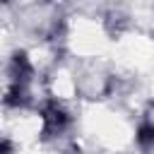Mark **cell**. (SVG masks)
<instances>
[{"mask_svg": "<svg viewBox=\"0 0 154 154\" xmlns=\"http://www.w3.org/2000/svg\"><path fill=\"white\" fill-rule=\"evenodd\" d=\"M41 120H43V137L46 140L58 135V132H63L70 125V116H67V111L58 101H48L41 108Z\"/></svg>", "mask_w": 154, "mask_h": 154, "instance_id": "cell-1", "label": "cell"}, {"mask_svg": "<svg viewBox=\"0 0 154 154\" xmlns=\"http://www.w3.org/2000/svg\"><path fill=\"white\" fill-rule=\"evenodd\" d=\"M10 75H12V82H22V84H26L29 77L34 75V67H31L24 51H17L10 58Z\"/></svg>", "mask_w": 154, "mask_h": 154, "instance_id": "cell-2", "label": "cell"}, {"mask_svg": "<svg viewBox=\"0 0 154 154\" xmlns=\"http://www.w3.org/2000/svg\"><path fill=\"white\" fill-rule=\"evenodd\" d=\"M29 101V91H26V84L22 82H12L5 91V103L7 106H24Z\"/></svg>", "mask_w": 154, "mask_h": 154, "instance_id": "cell-3", "label": "cell"}, {"mask_svg": "<svg viewBox=\"0 0 154 154\" xmlns=\"http://www.w3.org/2000/svg\"><path fill=\"white\" fill-rule=\"evenodd\" d=\"M135 140H137V144H140L144 152L154 149V123H152V120H144V123L137 128Z\"/></svg>", "mask_w": 154, "mask_h": 154, "instance_id": "cell-4", "label": "cell"}, {"mask_svg": "<svg viewBox=\"0 0 154 154\" xmlns=\"http://www.w3.org/2000/svg\"><path fill=\"white\" fill-rule=\"evenodd\" d=\"M0 154H12V142L10 140H2L0 142Z\"/></svg>", "mask_w": 154, "mask_h": 154, "instance_id": "cell-5", "label": "cell"}]
</instances>
